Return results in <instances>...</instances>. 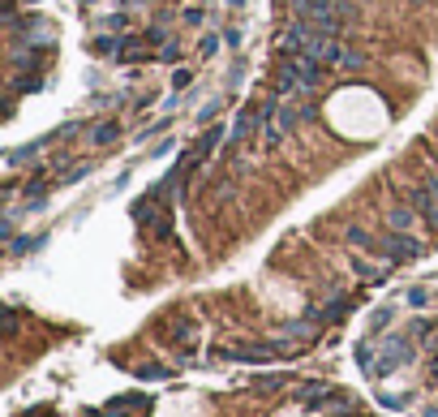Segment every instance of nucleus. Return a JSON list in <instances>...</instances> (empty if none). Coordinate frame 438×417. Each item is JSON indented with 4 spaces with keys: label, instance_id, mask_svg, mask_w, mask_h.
<instances>
[{
    "label": "nucleus",
    "instance_id": "obj_1",
    "mask_svg": "<svg viewBox=\"0 0 438 417\" xmlns=\"http://www.w3.org/2000/svg\"><path fill=\"white\" fill-rule=\"evenodd\" d=\"M400 365H412V345L404 336H386L382 345H378V361H374V379H386V375H396Z\"/></svg>",
    "mask_w": 438,
    "mask_h": 417
},
{
    "label": "nucleus",
    "instance_id": "obj_2",
    "mask_svg": "<svg viewBox=\"0 0 438 417\" xmlns=\"http://www.w3.org/2000/svg\"><path fill=\"white\" fill-rule=\"evenodd\" d=\"M378 254L386 262H408V258L421 254V241L412 233H386V237H378Z\"/></svg>",
    "mask_w": 438,
    "mask_h": 417
},
{
    "label": "nucleus",
    "instance_id": "obj_3",
    "mask_svg": "<svg viewBox=\"0 0 438 417\" xmlns=\"http://www.w3.org/2000/svg\"><path fill=\"white\" fill-rule=\"evenodd\" d=\"M412 211H421L425 224L438 233V177H425L417 189H412Z\"/></svg>",
    "mask_w": 438,
    "mask_h": 417
},
{
    "label": "nucleus",
    "instance_id": "obj_4",
    "mask_svg": "<svg viewBox=\"0 0 438 417\" xmlns=\"http://www.w3.org/2000/svg\"><path fill=\"white\" fill-rule=\"evenodd\" d=\"M318 323H322L318 314H309V318H292V323H283V327H279V340H314V336H318Z\"/></svg>",
    "mask_w": 438,
    "mask_h": 417
},
{
    "label": "nucleus",
    "instance_id": "obj_5",
    "mask_svg": "<svg viewBox=\"0 0 438 417\" xmlns=\"http://www.w3.org/2000/svg\"><path fill=\"white\" fill-rule=\"evenodd\" d=\"M224 357H232V361H271L275 345H237V349H228Z\"/></svg>",
    "mask_w": 438,
    "mask_h": 417
},
{
    "label": "nucleus",
    "instance_id": "obj_6",
    "mask_svg": "<svg viewBox=\"0 0 438 417\" xmlns=\"http://www.w3.org/2000/svg\"><path fill=\"white\" fill-rule=\"evenodd\" d=\"M263 116H267V108H245L237 116V125H232V138H237V142L253 138V129H258V120H263Z\"/></svg>",
    "mask_w": 438,
    "mask_h": 417
},
{
    "label": "nucleus",
    "instance_id": "obj_7",
    "mask_svg": "<svg viewBox=\"0 0 438 417\" xmlns=\"http://www.w3.org/2000/svg\"><path fill=\"white\" fill-rule=\"evenodd\" d=\"M129 409H146V400L142 396H116V400L103 404V417H125Z\"/></svg>",
    "mask_w": 438,
    "mask_h": 417
},
{
    "label": "nucleus",
    "instance_id": "obj_8",
    "mask_svg": "<svg viewBox=\"0 0 438 417\" xmlns=\"http://www.w3.org/2000/svg\"><path fill=\"white\" fill-rule=\"evenodd\" d=\"M412 215L408 207H396V211H386V224H391V233H412Z\"/></svg>",
    "mask_w": 438,
    "mask_h": 417
},
{
    "label": "nucleus",
    "instance_id": "obj_9",
    "mask_svg": "<svg viewBox=\"0 0 438 417\" xmlns=\"http://www.w3.org/2000/svg\"><path fill=\"white\" fill-rule=\"evenodd\" d=\"M344 241L357 245V250H378V241H370V233H366V228H357V224L344 228Z\"/></svg>",
    "mask_w": 438,
    "mask_h": 417
},
{
    "label": "nucleus",
    "instance_id": "obj_10",
    "mask_svg": "<svg viewBox=\"0 0 438 417\" xmlns=\"http://www.w3.org/2000/svg\"><path fill=\"white\" fill-rule=\"evenodd\" d=\"M352 267H357V272L366 276V280H382V276H386V262H366V258H352Z\"/></svg>",
    "mask_w": 438,
    "mask_h": 417
},
{
    "label": "nucleus",
    "instance_id": "obj_11",
    "mask_svg": "<svg viewBox=\"0 0 438 417\" xmlns=\"http://www.w3.org/2000/svg\"><path fill=\"white\" fill-rule=\"evenodd\" d=\"M374 349H370V340H361V345H357V365H361V370H366V375H374Z\"/></svg>",
    "mask_w": 438,
    "mask_h": 417
},
{
    "label": "nucleus",
    "instance_id": "obj_12",
    "mask_svg": "<svg viewBox=\"0 0 438 417\" xmlns=\"http://www.w3.org/2000/svg\"><path fill=\"white\" fill-rule=\"evenodd\" d=\"M297 120H301V112H297V108H275V125H279L283 134H288V129L297 125Z\"/></svg>",
    "mask_w": 438,
    "mask_h": 417
},
{
    "label": "nucleus",
    "instance_id": "obj_13",
    "mask_svg": "<svg viewBox=\"0 0 438 417\" xmlns=\"http://www.w3.org/2000/svg\"><path fill=\"white\" fill-rule=\"evenodd\" d=\"M391 318H396V310H391V306H382V310L370 314V327H374V331H386V327H391Z\"/></svg>",
    "mask_w": 438,
    "mask_h": 417
},
{
    "label": "nucleus",
    "instance_id": "obj_14",
    "mask_svg": "<svg viewBox=\"0 0 438 417\" xmlns=\"http://www.w3.org/2000/svg\"><path fill=\"white\" fill-rule=\"evenodd\" d=\"M335 65H340V69H361V65H366V56H361V52H348V47H340Z\"/></svg>",
    "mask_w": 438,
    "mask_h": 417
},
{
    "label": "nucleus",
    "instance_id": "obj_15",
    "mask_svg": "<svg viewBox=\"0 0 438 417\" xmlns=\"http://www.w3.org/2000/svg\"><path fill=\"white\" fill-rule=\"evenodd\" d=\"M404 301H408L412 310H421V306L430 301V288H408V292H404Z\"/></svg>",
    "mask_w": 438,
    "mask_h": 417
},
{
    "label": "nucleus",
    "instance_id": "obj_16",
    "mask_svg": "<svg viewBox=\"0 0 438 417\" xmlns=\"http://www.w3.org/2000/svg\"><path fill=\"white\" fill-rule=\"evenodd\" d=\"M378 404H386V409H404V404H408V396H400V391H382Z\"/></svg>",
    "mask_w": 438,
    "mask_h": 417
},
{
    "label": "nucleus",
    "instance_id": "obj_17",
    "mask_svg": "<svg viewBox=\"0 0 438 417\" xmlns=\"http://www.w3.org/2000/svg\"><path fill=\"white\" fill-rule=\"evenodd\" d=\"M253 387H258V391H279V387H283V379H279V375H275V379H271V375H263V379H253Z\"/></svg>",
    "mask_w": 438,
    "mask_h": 417
},
{
    "label": "nucleus",
    "instance_id": "obj_18",
    "mask_svg": "<svg viewBox=\"0 0 438 417\" xmlns=\"http://www.w3.org/2000/svg\"><path fill=\"white\" fill-rule=\"evenodd\" d=\"M91 138H95V142H112V138H116V125H95Z\"/></svg>",
    "mask_w": 438,
    "mask_h": 417
},
{
    "label": "nucleus",
    "instance_id": "obj_19",
    "mask_svg": "<svg viewBox=\"0 0 438 417\" xmlns=\"http://www.w3.org/2000/svg\"><path fill=\"white\" fill-rule=\"evenodd\" d=\"M138 379H168V370H164V365H142V370H138Z\"/></svg>",
    "mask_w": 438,
    "mask_h": 417
},
{
    "label": "nucleus",
    "instance_id": "obj_20",
    "mask_svg": "<svg viewBox=\"0 0 438 417\" xmlns=\"http://www.w3.org/2000/svg\"><path fill=\"white\" fill-rule=\"evenodd\" d=\"M412 336H434V323L430 318H412Z\"/></svg>",
    "mask_w": 438,
    "mask_h": 417
},
{
    "label": "nucleus",
    "instance_id": "obj_21",
    "mask_svg": "<svg viewBox=\"0 0 438 417\" xmlns=\"http://www.w3.org/2000/svg\"><path fill=\"white\" fill-rule=\"evenodd\" d=\"M421 417H438V409H425V413H421Z\"/></svg>",
    "mask_w": 438,
    "mask_h": 417
},
{
    "label": "nucleus",
    "instance_id": "obj_22",
    "mask_svg": "<svg viewBox=\"0 0 438 417\" xmlns=\"http://www.w3.org/2000/svg\"><path fill=\"white\" fill-rule=\"evenodd\" d=\"M344 417H357V413H344Z\"/></svg>",
    "mask_w": 438,
    "mask_h": 417
},
{
    "label": "nucleus",
    "instance_id": "obj_23",
    "mask_svg": "<svg viewBox=\"0 0 438 417\" xmlns=\"http://www.w3.org/2000/svg\"><path fill=\"white\" fill-rule=\"evenodd\" d=\"M434 345H438V340H434Z\"/></svg>",
    "mask_w": 438,
    "mask_h": 417
}]
</instances>
